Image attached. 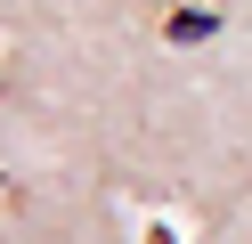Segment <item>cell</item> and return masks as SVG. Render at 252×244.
Returning a JSON list of instances; mask_svg holds the SVG:
<instances>
[{
  "label": "cell",
  "instance_id": "1",
  "mask_svg": "<svg viewBox=\"0 0 252 244\" xmlns=\"http://www.w3.org/2000/svg\"><path fill=\"white\" fill-rule=\"evenodd\" d=\"M203 33H212V16H187V8L171 16V41H203Z\"/></svg>",
  "mask_w": 252,
  "mask_h": 244
}]
</instances>
